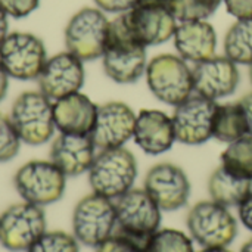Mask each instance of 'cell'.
I'll use <instances>...</instances> for the list:
<instances>
[{"mask_svg":"<svg viewBox=\"0 0 252 252\" xmlns=\"http://www.w3.org/2000/svg\"><path fill=\"white\" fill-rule=\"evenodd\" d=\"M109 19L97 7H83L65 27L66 50L84 61L102 58L109 32Z\"/></svg>","mask_w":252,"mask_h":252,"instance_id":"5b68a950","label":"cell"},{"mask_svg":"<svg viewBox=\"0 0 252 252\" xmlns=\"http://www.w3.org/2000/svg\"><path fill=\"white\" fill-rule=\"evenodd\" d=\"M96 114L97 105L80 92L53 102V118L59 133L90 134Z\"/></svg>","mask_w":252,"mask_h":252,"instance_id":"44dd1931","label":"cell"},{"mask_svg":"<svg viewBox=\"0 0 252 252\" xmlns=\"http://www.w3.org/2000/svg\"><path fill=\"white\" fill-rule=\"evenodd\" d=\"M174 108L171 118L177 142L198 146L213 139V121L217 102L195 93Z\"/></svg>","mask_w":252,"mask_h":252,"instance_id":"4fadbf2b","label":"cell"},{"mask_svg":"<svg viewBox=\"0 0 252 252\" xmlns=\"http://www.w3.org/2000/svg\"><path fill=\"white\" fill-rule=\"evenodd\" d=\"M40 0H0V9L12 18H25L38 7Z\"/></svg>","mask_w":252,"mask_h":252,"instance_id":"4dcf8cb0","label":"cell"},{"mask_svg":"<svg viewBox=\"0 0 252 252\" xmlns=\"http://www.w3.org/2000/svg\"><path fill=\"white\" fill-rule=\"evenodd\" d=\"M84 77L83 61L66 50L47 58L37 77V83L40 92L55 102L80 92L84 84Z\"/></svg>","mask_w":252,"mask_h":252,"instance_id":"9a60e30c","label":"cell"},{"mask_svg":"<svg viewBox=\"0 0 252 252\" xmlns=\"http://www.w3.org/2000/svg\"><path fill=\"white\" fill-rule=\"evenodd\" d=\"M145 252H195L192 239L176 229H158L143 242Z\"/></svg>","mask_w":252,"mask_h":252,"instance_id":"484cf974","label":"cell"},{"mask_svg":"<svg viewBox=\"0 0 252 252\" xmlns=\"http://www.w3.org/2000/svg\"><path fill=\"white\" fill-rule=\"evenodd\" d=\"M19 196L30 204L44 207L58 202L65 192L66 176L52 161H30L13 177Z\"/></svg>","mask_w":252,"mask_h":252,"instance_id":"ba28073f","label":"cell"},{"mask_svg":"<svg viewBox=\"0 0 252 252\" xmlns=\"http://www.w3.org/2000/svg\"><path fill=\"white\" fill-rule=\"evenodd\" d=\"M134 111L124 102H106L97 105L96 121L90 133L99 151L123 148L134 134Z\"/></svg>","mask_w":252,"mask_h":252,"instance_id":"2e32d148","label":"cell"},{"mask_svg":"<svg viewBox=\"0 0 252 252\" xmlns=\"http://www.w3.org/2000/svg\"><path fill=\"white\" fill-rule=\"evenodd\" d=\"M227 12L236 19L252 18V0H223Z\"/></svg>","mask_w":252,"mask_h":252,"instance_id":"d6a6232c","label":"cell"},{"mask_svg":"<svg viewBox=\"0 0 252 252\" xmlns=\"http://www.w3.org/2000/svg\"><path fill=\"white\" fill-rule=\"evenodd\" d=\"M221 167L239 177L252 180V136H244L227 145L221 154Z\"/></svg>","mask_w":252,"mask_h":252,"instance_id":"d4e9b609","label":"cell"},{"mask_svg":"<svg viewBox=\"0 0 252 252\" xmlns=\"http://www.w3.org/2000/svg\"><path fill=\"white\" fill-rule=\"evenodd\" d=\"M117 214L112 199L97 193L84 196L72 213V235L86 247L96 248L114 235Z\"/></svg>","mask_w":252,"mask_h":252,"instance_id":"52a82bcc","label":"cell"},{"mask_svg":"<svg viewBox=\"0 0 252 252\" xmlns=\"http://www.w3.org/2000/svg\"><path fill=\"white\" fill-rule=\"evenodd\" d=\"M208 192L211 201L226 208L239 207L241 202L252 192V180L239 177L220 165L210 176Z\"/></svg>","mask_w":252,"mask_h":252,"instance_id":"7402d4cb","label":"cell"},{"mask_svg":"<svg viewBox=\"0 0 252 252\" xmlns=\"http://www.w3.org/2000/svg\"><path fill=\"white\" fill-rule=\"evenodd\" d=\"M27 252H80V247L74 235L53 230L40 236Z\"/></svg>","mask_w":252,"mask_h":252,"instance_id":"83f0119b","label":"cell"},{"mask_svg":"<svg viewBox=\"0 0 252 252\" xmlns=\"http://www.w3.org/2000/svg\"><path fill=\"white\" fill-rule=\"evenodd\" d=\"M239 105L245 114V118H247V123H248V134L252 136V93L250 94H245L241 100H239Z\"/></svg>","mask_w":252,"mask_h":252,"instance_id":"e575fe53","label":"cell"},{"mask_svg":"<svg viewBox=\"0 0 252 252\" xmlns=\"http://www.w3.org/2000/svg\"><path fill=\"white\" fill-rule=\"evenodd\" d=\"M224 55L235 63H252V18L238 19L226 32Z\"/></svg>","mask_w":252,"mask_h":252,"instance_id":"cb8c5ba5","label":"cell"},{"mask_svg":"<svg viewBox=\"0 0 252 252\" xmlns=\"http://www.w3.org/2000/svg\"><path fill=\"white\" fill-rule=\"evenodd\" d=\"M102 12L109 13H126L133 9L139 0H93Z\"/></svg>","mask_w":252,"mask_h":252,"instance_id":"1f68e13d","label":"cell"},{"mask_svg":"<svg viewBox=\"0 0 252 252\" xmlns=\"http://www.w3.org/2000/svg\"><path fill=\"white\" fill-rule=\"evenodd\" d=\"M21 139L15 131L9 117L0 112V162L13 159L21 148Z\"/></svg>","mask_w":252,"mask_h":252,"instance_id":"f1b7e54d","label":"cell"},{"mask_svg":"<svg viewBox=\"0 0 252 252\" xmlns=\"http://www.w3.org/2000/svg\"><path fill=\"white\" fill-rule=\"evenodd\" d=\"M7 87H9V75L0 63V102L4 99L7 93Z\"/></svg>","mask_w":252,"mask_h":252,"instance_id":"d590c367","label":"cell"},{"mask_svg":"<svg viewBox=\"0 0 252 252\" xmlns=\"http://www.w3.org/2000/svg\"><path fill=\"white\" fill-rule=\"evenodd\" d=\"M145 190L161 211L183 208L190 196V182L186 173L171 162L154 165L145 177Z\"/></svg>","mask_w":252,"mask_h":252,"instance_id":"5bb4252c","label":"cell"},{"mask_svg":"<svg viewBox=\"0 0 252 252\" xmlns=\"http://www.w3.org/2000/svg\"><path fill=\"white\" fill-rule=\"evenodd\" d=\"M118 232L145 242L159 229L161 210L145 189H130L114 201Z\"/></svg>","mask_w":252,"mask_h":252,"instance_id":"9c48e42d","label":"cell"},{"mask_svg":"<svg viewBox=\"0 0 252 252\" xmlns=\"http://www.w3.org/2000/svg\"><path fill=\"white\" fill-rule=\"evenodd\" d=\"M9 120L21 142L31 146L47 143L56 130L53 100L40 90L21 93L12 105Z\"/></svg>","mask_w":252,"mask_h":252,"instance_id":"3957f363","label":"cell"},{"mask_svg":"<svg viewBox=\"0 0 252 252\" xmlns=\"http://www.w3.org/2000/svg\"><path fill=\"white\" fill-rule=\"evenodd\" d=\"M96 252H145L143 242L136 241L120 232L109 236L105 242L96 247Z\"/></svg>","mask_w":252,"mask_h":252,"instance_id":"f546056e","label":"cell"},{"mask_svg":"<svg viewBox=\"0 0 252 252\" xmlns=\"http://www.w3.org/2000/svg\"><path fill=\"white\" fill-rule=\"evenodd\" d=\"M250 80H251V83H252V63L250 65Z\"/></svg>","mask_w":252,"mask_h":252,"instance_id":"ab89813d","label":"cell"},{"mask_svg":"<svg viewBox=\"0 0 252 252\" xmlns=\"http://www.w3.org/2000/svg\"><path fill=\"white\" fill-rule=\"evenodd\" d=\"M133 139L148 155L165 154L176 142L173 118L158 109H142L136 117Z\"/></svg>","mask_w":252,"mask_h":252,"instance_id":"d6986e66","label":"cell"},{"mask_svg":"<svg viewBox=\"0 0 252 252\" xmlns=\"http://www.w3.org/2000/svg\"><path fill=\"white\" fill-rule=\"evenodd\" d=\"M173 38L179 56L186 62L198 63L216 56L217 34L207 19L177 24Z\"/></svg>","mask_w":252,"mask_h":252,"instance_id":"ffe728a7","label":"cell"},{"mask_svg":"<svg viewBox=\"0 0 252 252\" xmlns=\"http://www.w3.org/2000/svg\"><path fill=\"white\" fill-rule=\"evenodd\" d=\"M199 252H232L229 251L227 248H204L202 251Z\"/></svg>","mask_w":252,"mask_h":252,"instance_id":"74e56055","label":"cell"},{"mask_svg":"<svg viewBox=\"0 0 252 252\" xmlns=\"http://www.w3.org/2000/svg\"><path fill=\"white\" fill-rule=\"evenodd\" d=\"M244 136H248V123L239 102L217 103L213 121V137L229 145Z\"/></svg>","mask_w":252,"mask_h":252,"instance_id":"603a6c76","label":"cell"},{"mask_svg":"<svg viewBox=\"0 0 252 252\" xmlns=\"http://www.w3.org/2000/svg\"><path fill=\"white\" fill-rule=\"evenodd\" d=\"M41 207L21 202L9 207L0 216V244L12 252L28 251L30 247L47 230Z\"/></svg>","mask_w":252,"mask_h":252,"instance_id":"8fae6325","label":"cell"},{"mask_svg":"<svg viewBox=\"0 0 252 252\" xmlns=\"http://www.w3.org/2000/svg\"><path fill=\"white\" fill-rule=\"evenodd\" d=\"M223 0H170L168 7L177 22L205 21L219 9Z\"/></svg>","mask_w":252,"mask_h":252,"instance_id":"4316f807","label":"cell"},{"mask_svg":"<svg viewBox=\"0 0 252 252\" xmlns=\"http://www.w3.org/2000/svg\"><path fill=\"white\" fill-rule=\"evenodd\" d=\"M145 74L152 94L167 105L177 106L193 94L192 68L179 55L162 53L152 58Z\"/></svg>","mask_w":252,"mask_h":252,"instance_id":"277c9868","label":"cell"},{"mask_svg":"<svg viewBox=\"0 0 252 252\" xmlns=\"http://www.w3.org/2000/svg\"><path fill=\"white\" fill-rule=\"evenodd\" d=\"M190 238L202 248H227L238 235V223L230 211L214 202L195 204L186 220Z\"/></svg>","mask_w":252,"mask_h":252,"instance_id":"8992f818","label":"cell"},{"mask_svg":"<svg viewBox=\"0 0 252 252\" xmlns=\"http://www.w3.org/2000/svg\"><path fill=\"white\" fill-rule=\"evenodd\" d=\"M241 252H252V238L248 241V242H245V244H244V247H242Z\"/></svg>","mask_w":252,"mask_h":252,"instance_id":"f35d334b","label":"cell"},{"mask_svg":"<svg viewBox=\"0 0 252 252\" xmlns=\"http://www.w3.org/2000/svg\"><path fill=\"white\" fill-rule=\"evenodd\" d=\"M46 61L44 43L31 32H9L0 44V63L10 78L37 80Z\"/></svg>","mask_w":252,"mask_h":252,"instance_id":"30bf717a","label":"cell"},{"mask_svg":"<svg viewBox=\"0 0 252 252\" xmlns=\"http://www.w3.org/2000/svg\"><path fill=\"white\" fill-rule=\"evenodd\" d=\"M96 149L90 134L59 133L50 148V161L66 177H77L90 170Z\"/></svg>","mask_w":252,"mask_h":252,"instance_id":"ac0fdd59","label":"cell"},{"mask_svg":"<svg viewBox=\"0 0 252 252\" xmlns=\"http://www.w3.org/2000/svg\"><path fill=\"white\" fill-rule=\"evenodd\" d=\"M87 173L92 190L114 201L133 188L137 177V162L124 146L103 149L96 154Z\"/></svg>","mask_w":252,"mask_h":252,"instance_id":"7a4b0ae2","label":"cell"},{"mask_svg":"<svg viewBox=\"0 0 252 252\" xmlns=\"http://www.w3.org/2000/svg\"><path fill=\"white\" fill-rule=\"evenodd\" d=\"M123 16L134 38L145 47L168 41L177 28V19L165 3L139 1Z\"/></svg>","mask_w":252,"mask_h":252,"instance_id":"7c38bea8","label":"cell"},{"mask_svg":"<svg viewBox=\"0 0 252 252\" xmlns=\"http://www.w3.org/2000/svg\"><path fill=\"white\" fill-rule=\"evenodd\" d=\"M9 34V22H7V15L0 9V44Z\"/></svg>","mask_w":252,"mask_h":252,"instance_id":"8d00e7d4","label":"cell"},{"mask_svg":"<svg viewBox=\"0 0 252 252\" xmlns=\"http://www.w3.org/2000/svg\"><path fill=\"white\" fill-rule=\"evenodd\" d=\"M102 63L105 74L118 84L136 83L146 72V47L134 38L123 13L109 22Z\"/></svg>","mask_w":252,"mask_h":252,"instance_id":"6da1fadb","label":"cell"},{"mask_svg":"<svg viewBox=\"0 0 252 252\" xmlns=\"http://www.w3.org/2000/svg\"><path fill=\"white\" fill-rule=\"evenodd\" d=\"M239 219L241 223L252 232V192L239 205Z\"/></svg>","mask_w":252,"mask_h":252,"instance_id":"836d02e7","label":"cell"},{"mask_svg":"<svg viewBox=\"0 0 252 252\" xmlns=\"http://www.w3.org/2000/svg\"><path fill=\"white\" fill-rule=\"evenodd\" d=\"M192 75L193 92L214 102L233 94L241 80L238 63L226 55L213 56L195 63L192 68Z\"/></svg>","mask_w":252,"mask_h":252,"instance_id":"e0dca14e","label":"cell"}]
</instances>
